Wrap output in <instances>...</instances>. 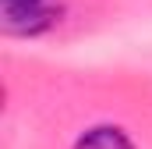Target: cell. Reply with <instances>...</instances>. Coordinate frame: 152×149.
I'll use <instances>...</instances> for the list:
<instances>
[{
  "label": "cell",
  "instance_id": "cell-1",
  "mask_svg": "<svg viewBox=\"0 0 152 149\" xmlns=\"http://www.w3.org/2000/svg\"><path fill=\"white\" fill-rule=\"evenodd\" d=\"M60 14L64 0H0V21L7 36H42L60 21Z\"/></svg>",
  "mask_w": 152,
  "mask_h": 149
},
{
  "label": "cell",
  "instance_id": "cell-2",
  "mask_svg": "<svg viewBox=\"0 0 152 149\" xmlns=\"http://www.w3.org/2000/svg\"><path fill=\"white\" fill-rule=\"evenodd\" d=\"M75 149H134V142L127 139V131H124V128H113V124H96V128H88V131L75 142Z\"/></svg>",
  "mask_w": 152,
  "mask_h": 149
}]
</instances>
